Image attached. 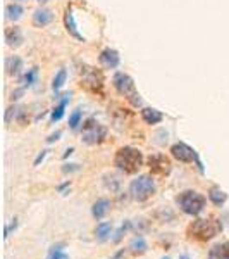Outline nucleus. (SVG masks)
<instances>
[{
    "mask_svg": "<svg viewBox=\"0 0 229 259\" xmlns=\"http://www.w3.org/2000/svg\"><path fill=\"white\" fill-rule=\"evenodd\" d=\"M114 164L117 166L121 171L128 173V175H133L138 169L143 166V154L141 151L135 147H122L117 151L114 157Z\"/></svg>",
    "mask_w": 229,
    "mask_h": 259,
    "instance_id": "obj_1",
    "label": "nucleus"
},
{
    "mask_svg": "<svg viewBox=\"0 0 229 259\" xmlns=\"http://www.w3.org/2000/svg\"><path fill=\"white\" fill-rule=\"evenodd\" d=\"M222 230V225L219 221L212 220H195L193 223L188 227V237L195 238V240L207 242L214 238L219 232Z\"/></svg>",
    "mask_w": 229,
    "mask_h": 259,
    "instance_id": "obj_2",
    "label": "nucleus"
},
{
    "mask_svg": "<svg viewBox=\"0 0 229 259\" xmlns=\"http://www.w3.org/2000/svg\"><path fill=\"white\" fill-rule=\"evenodd\" d=\"M178 206L184 214L188 216H198L205 209V197L195 190H184L178 195Z\"/></svg>",
    "mask_w": 229,
    "mask_h": 259,
    "instance_id": "obj_3",
    "label": "nucleus"
},
{
    "mask_svg": "<svg viewBox=\"0 0 229 259\" xmlns=\"http://www.w3.org/2000/svg\"><path fill=\"white\" fill-rule=\"evenodd\" d=\"M155 190H157L155 181L148 175H140V177L135 178L131 181V185H129V194L138 202H145L147 199H150L155 194Z\"/></svg>",
    "mask_w": 229,
    "mask_h": 259,
    "instance_id": "obj_4",
    "label": "nucleus"
},
{
    "mask_svg": "<svg viewBox=\"0 0 229 259\" xmlns=\"http://www.w3.org/2000/svg\"><path fill=\"white\" fill-rule=\"evenodd\" d=\"M107 137V128L98 125L95 119H88L83 125V142L88 145H97L102 144Z\"/></svg>",
    "mask_w": 229,
    "mask_h": 259,
    "instance_id": "obj_5",
    "label": "nucleus"
},
{
    "mask_svg": "<svg viewBox=\"0 0 229 259\" xmlns=\"http://www.w3.org/2000/svg\"><path fill=\"white\" fill-rule=\"evenodd\" d=\"M112 85L121 95H124L126 99H131L133 95H136L135 90V81L131 79V76H128L126 73H115Z\"/></svg>",
    "mask_w": 229,
    "mask_h": 259,
    "instance_id": "obj_6",
    "label": "nucleus"
},
{
    "mask_svg": "<svg viewBox=\"0 0 229 259\" xmlns=\"http://www.w3.org/2000/svg\"><path fill=\"white\" fill-rule=\"evenodd\" d=\"M148 166H150V171L157 177H165L169 175L172 169V164L169 161V157H165L164 154H154L148 157Z\"/></svg>",
    "mask_w": 229,
    "mask_h": 259,
    "instance_id": "obj_7",
    "label": "nucleus"
},
{
    "mask_svg": "<svg viewBox=\"0 0 229 259\" xmlns=\"http://www.w3.org/2000/svg\"><path fill=\"white\" fill-rule=\"evenodd\" d=\"M171 154H172V157L178 159L179 162H193L198 155L197 151L191 149L188 144H184V142H178V144L172 145Z\"/></svg>",
    "mask_w": 229,
    "mask_h": 259,
    "instance_id": "obj_8",
    "label": "nucleus"
},
{
    "mask_svg": "<svg viewBox=\"0 0 229 259\" xmlns=\"http://www.w3.org/2000/svg\"><path fill=\"white\" fill-rule=\"evenodd\" d=\"M119 62H121V57H119V54L114 51V49H105V51H102L100 64L104 66V68L114 69L119 66Z\"/></svg>",
    "mask_w": 229,
    "mask_h": 259,
    "instance_id": "obj_9",
    "label": "nucleus"
},
{
    "mask_svg": "<svg viewBox=\"0 0 229 259\" xmlns=\"http://www.w3.org/2000/svg\"><path fill=\"white\" fill-rule=\"evenodd\" d=\"M64 23H66V29H68L69 35L74 36V38L79 40V42H85V36H83L81 33L78 31V25H76V21H74V14H72V9L71 7L66 11Z\"/></svg>",
    "mask_w": 229,
    "mask_h": 259,
    "instance_id": "obj_10",
    "label": "nucleus"
},
{
    "mask_svg": "<svg viewBox=\"0 0 229 259\" xmlns=\"http://www.w3.org/2000/svg\"><path fill=\"white\" fill-rule=\"evenodd\" d=\"M5 42H7L9 47L18 49L23 45L24 42V36H23V31L19 28H9L5 29Z\"/></svg>",
    "mask_w": 229,
    "mask_h": 259,
    "instance_id": "obj_11",
    "label": "nucleus"
},
{
    "mask_svg": "<svg viewBox=\"0 0 229 259\" xmlns=\"http://www.w3.org/2000/svg\"><path fill=\"white\" fill-rule=\"evenodd\" d=\"M109 211H111V201L109 199H98L92 207V214H93L95 220H104Z\"/></svg>",
    "mask_w": 229,
    "mask_h": 259,
    "instance_id": "obj_12",
    "label": "nucleus"
},
{
    "mask_svg": "<svg viewBox=\"0 0 229 259\" xmlns=\"http://www.w3.org/2000/svg\"><path fill=\"white\" fill-rule=\"evenodd\" d=\"M52 19H54V14H52L48 9H38V11L33 14V25L38 26V28H43V26L50 25Z\"/></svg>",
    "mask_w": 229,
    "mask_h": 259,
    "instance_id": "obj_13",
    "label": "nucleus"
},
{
    "mask_svg": "<svg viewBox=\"0 0 229 259\" xmlns=\"http://www.w3.org/2000/svg\"><path fill=\"white\" fill-rule=\"evenodd\" d=\"M208 259H229V242L215 244L208 251Z\"/></svg>",
    "mask_w": 229,
    "mask_h": 259,
    "instance_id": "obj_14",
    "label": "nucleus"
},
{
    "mask_svg": "<svg viewBox=\"0 0 229 259\" xmlns=\"http://www.w3.org/2000/svg\"><path fill=\"white\" fill-rule=\"evenodd\" d=\"M141 118H143V121L147 123V125H159V123L164 119V114L154 107H145L143 111H141Z\"/></svg>",
    "mask_w": 229,
    "mask_h": 259,
    "instance_id": "obj_15",
    "label": "nucleus"
},
{
    "mask_svg": "<svg viewBox=\"0 0 229 259\" xmlns=\"http://www.w3.org/2000/svg\"><path fill=\"white\" fill-rule=\"evenodd\" d=\"M23 69V61L18 55H11V57L5 59V71L11 76H18Z\"/></svg>",
    "mask_w": 229,
    "mask_h": 259,
    "instance_id": "obj_16",
    "label": "nucleus"
},
{
    "mask_svg": "<svg viewBox=\"0 0 229 259\" xmlns=\"http://www.w3.org/2000/svg\"><path fill=\"white\" fill-rule=\"evenodd\" d=\"M111 233H112V223L111 221H102V223L97 225L95 228V235L100 242H105L111 238Z\"/></svg>",
    "mask_w": 229,
    "mask_h": 259,
    "instance_id": "obj_17",
    "label": "nucleus"
},
{
    "mask_svg": "<svg viewBox=\"0 0 229 259\" xmlns=\"http://www.w3.org/2000/svg\"><path fill=\"white\" fill-rule=\"evenodd\" d=\"M129 249H131V252L135 256H141V254H145V252L148 251V244H147V240H145L143 237H135L131 240V244H129Z\"/></svg>",
    "mask_w": 229,
    "mask_h": 259,
    "instance_id": "obj_18",
    "label": "nucleus"
},
{
    "mask_svg": "<svg viewBox=\"0 0 229 259\" xmlns=\"http://www.w3.org/2000/svg\"><path fill=\"white\" fill-rule=\"evenodd\" d=\"M208 199H210V202L214 206L221 207V206H224L226 201H228V194H226L224 190H221V188L214 187V188H210V192H208Z\"/></svg>",
    "mask_w": 229,
    "mask_h": 259,
    "instance_id": "obj_19",
    "label": "nucleus"
},
{
    "mask_svg": "<svg viewBox=\"0 0 229 259\" xmlns=\"http://www.w3.org/2000/svg\"><path fill=\"white\" fill-rule=\"evenodd\" d=\"M68 102H69V94L64 95V99H62L61 104H59L57 107H55L54 111H52V114H50V123L61 121L62 116H64V111H66V105H68Z\"/></svg>",
    "mask_w": 229,
    "mask_h": 259,
    "instance_id": "obj_20",
    "label": "nucleus"
},
{
    "mask_svg": "<svg viewBox=\"0 0 229 259\" xmlns=\"http://www.w3.org/2000/svg\"><path fill=\"white\" fill-rule=\"evenodd\" d=\"M23 7L19 4H9L7 7H5V14H7V19H11V21H18L19 18L23 16Z\"/></svg>",
    "mask_w": 229,
    "mask_h": 259,
    "instance_id": "obj_21",
    "label": "nucleus"
},
{
    "mask_svg": "<svg viewBox=\"0 0 229 259\" xmlns=\"http://www.w3.org/2000/svg\"><path fill=\"white\" fill-rule=\"evenodd\" d=\"M47 259H69V256L64 252V245L57 244V245H54V247H50Z\"/></svg>",
    "mask_w": 229,
    "mask_h": 259,
    "instance_id": "obj_22",
    "label": "nucleus"
},
{
    "mask_svg": "<svg viewBox=\"0 0 229 259\" xmlns=\"http://www.w3.org/2000/svg\"><path fill=\"white\" fill-rule=\"evenodd\" d=\"M66 78H68V73H66V69H61V71L55 75V78H54V81H52V90L57 94L59 90H61L62 86H64V83H66Z\"/></svg>",
    "mask_w": 229,
    "mask_h": 259,
    "instance_id": "obj_23",
    "label": "nucleus"
},
{
    "mask_svg": "<svg viewBox=\"0 0 229 259\" xmlns=\"http://www.w3.org/2000/svg\"><path fill=\"white\" fill-rule=\"evenodd\" d=\"M129 228H131V221H124V223L121 225V228H119V230L114 233V237H112V242H114V244H119V242L122 240V237L128 233Z\"/></svg>",
    "mask_w": 229,
    "mask_h": 259,
    "instance_id": "obj_24",
    "label": "nucleus"
},
{
    "mask_svg": "<svg viewBox=\"0 0 229 259\" xmlns=\"http://www.w3.org/2000/svg\"><path fill=\"white\" fill-rule=\"evenodd\" d=\"M81 119H83V114L79 109H76L71 116H69V128L71 130H78L79 125H81Z\"/></svg>",
    "mask_w": 229,
    "mask_h": 259,
    "instance_id": "obj_25",
    "label": "nucleus"
},
{
    "mask_svg": "<svg viewBox=\"0 0 229 259\" xmlns=\"http://www.w3.org/2000/svg\"><path fill=\"white\" fill-rule=\"evenodd\" d=\"M36 75H38V69H36V68L29 69V71L24 75V78H23V88H26V86H31L33 83L36 81Z\"/></svg>",
    "mask_w": 229,
    "mask_h": 259,
    "instance_id": "obj_26",
    "label": "nucleus"
},
{
    "mask_svg": "<svg viewBox=\"0 0 229 259\" xmlns=\"http://www.w3.org/2000/svg\"><path fill=\"white\" fill-rule=\"evenodd\" d=\"M18 228V220H12V223L11 225H7L5 227V232H4V238H9V235H11V232L12 230H16Z\"/></svg>",
    "mask_w": 229,
    "mask_h": 259,
    "instance_id": "obj_27",
    "label": "nucleus"
},
{
    "mask_svg": "<svg viewBox=\"0 0 229 259\" xmlns=\"http://www.w3.org/2000/svg\"><path fill=\"white\" fill-rule=\"evenodd\" d=\"M74 171H79V166L78 164H64L62 166V173H74Z\"/></svg>",
    "mask_w": 229,
    "mask_h": 259,
    "instance_id": "obj_28",
    "label": "nucleus"
},
{
    "mask_svg": "<svg viewBox=\"0 0 229 259\" xmlns=\"http://www.w3.org/2000/svg\"><path fill=\"white\" fill-rule=\"evenodd\" d=\"M61 131H55V133L54 135H50V137H48L47 138V142H48V144H54V142H57L59 140V137H61Z\"/></svg>",
    "mask_w": 229,
    "mask_h": 259,
    "instance_id": "obj_29",
    "label": "nucleus"
},
{
    "mask_svg": "<svg viewBox=\"0 0 229 259\" xmlns=\"http://www.w3.org/2000/svg\"><path fill=\"white\" fill-rule=\"evenodd\" d=\"M45 155H47V151H42V152H40V154H38V157L35 159V166H38L40 162H42L43 159H45Z\"/></svg>",
    "mask_w": 229,
    "mask_h": 259,
    "instance_id": "obj_30",
    "label": "nucleus"
},
{
    "mask_svg": "<svg viewBox=\"0 0 229 259\" xmlns=\"http://www.w3.org/2000/svg\"><path fill=\"white\" fill-rule=\"evenodd\" d=\"M23 92H24V88H23V86H21V88H19V90H16V92H12V101H18V99L19 97H21V95H23Z\"/></svg>",
    "mask_w": 229,
    "mask_h": 259,
    "instance_id": "obj_31",
    "label": "nucleus"
},
{
    "mask_svg": "<svg viewBox=\"0 0 229 259\" xmlns=\"http://www.w3.org/2000/svg\"><path fill=\"white\" fill-rule=\"evenodd\" d=\"M121 258H124V251H119L117 254H115V256H112L111 259H121Z\"/></svg>",
    "mask_w": 229,
    "mask_h": 259,
    "instance_id": "obj_32",
    "label": "nucleus"
},
{
    "mask_svg": "<svg viewBox=\"0 0 229 259\" xmlns=\"http://www.w3.org/2000/svg\"><path fill=\"white\" fill-rule=\"evenodd\" d=\"M72 152H74V149H68V151H66V154H64V157H68V155H71Z\"/></svg>",
    "mask_w": 229,
    "mask_h": 259,
    "instance_id": "obj_33",
    "label": "nucleus"
},
{
    "mask_svg": "<svg viewBox=\"0 0 229 259\" xmlns=\"http://www.w3.org/2000/svg\"><path fill=\"white\" fill-rule=\"evenodd\" d=\"M40 4H45V2H48V0H38Z\"/></svg>",
    "mask_w": 229,
    "mask_h": 259,
    "instance_id": "obj_34",
    "label": "nucleus"
},
{
    "mask_svg": "<svg viewBox=\"0 0 229 259\" xmlns=\"http://www.w3.org/2000/svg\"><path fill=\"white\" fill-rule=\"evenodd\" d=\"M181 259H190V258H188V256H183V258Z\"/></svg>",
    "mask_w": 229,
    "mask_h": 259,
    "instance_id": "obj_35",
    "label": "nucleus"
},
{
    "mask_svg": "<svg viewBox=\"0 0 229 259\" xmlns=\"http://www.w3.org/2000/svg\"><path fill=\"white\" fill-rule=\"evenodd\" d=\"M162 259H171V258H169V256H165V258H162Z\"/></svg>",
    "mask_w": 229,
    "mask_h": 259,
    "instance_id": "obj_36",
    "label": "nucleus"
}]
</instances>
